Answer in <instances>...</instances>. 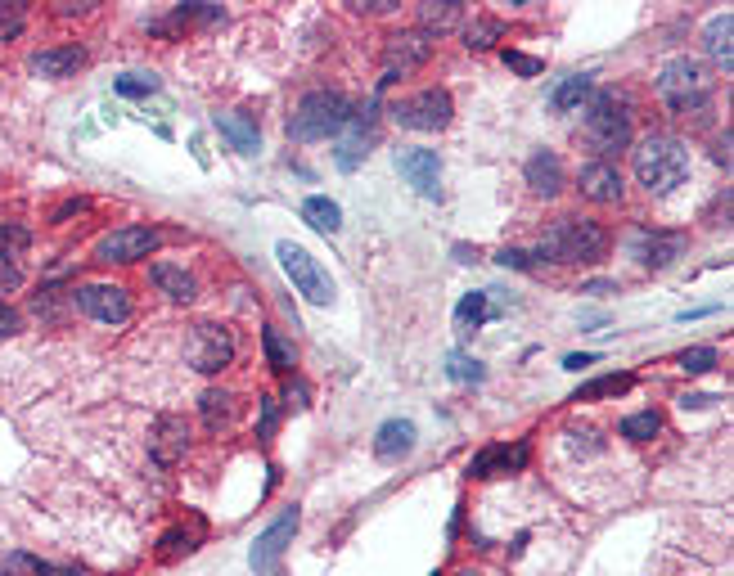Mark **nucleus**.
Returning <instances> with one entry per match:
<instances>
[{
  "label": "nucleus",
  "instance_id": "obj_1",
  "mask_svg": "<svg viewBox=\"0 0 734 576\" xmlns=\"http://www.w3.org/2000/svg\"><path fill=\"white\" fill-rule=\"evenodd\" d=\"M635 180H640L649 194H671L676 185H685L689 176V149L676 140V135H644L640 144H635Z\"/></svg>",
  "mask_w": 734,
  "mask_h": 576
},
{
  "label": "nucleus",
  "instance_id": "obj_2",
  "mask_svg": "<svg viewBox=\"0 0 734 576\" xmlns=\"http://www.w3.org/2000/svg\"><path fill=\"white\" fill-rule=\"evenodd\" d=\"M608 252V230L581 216H563L536 243V257L559 261V266H577V261H599Z\"/></svg>",
  "mask_w": 734,
  "mask_h": 576
},
{
  "label": "nucleus",
  "instance_id": "obj_3",
  "mask_svg": "<svg viewBox=\"0 0 734 576\" xmlns=\"http://www.w3.org/2000/svg\"><path fill=\"white\" fill-rule=\"evenodd\" d=\"M352 113L356 108L347 95H338V90H311V95L298 99V108L289 117V140H298V144L329 140V135H338L352 122Z\"/></svg>",
  "mask_w": 734,
  "mask_h": 576
},
{
  "label": "nucleus",
  "instance_id": "obj_4",
  "mask_svg": "<svg viewBox=\"0 0 734 576\" xmlns=\"http://www.w3.org/2000/svg\"><path fill=\"white\" fill-rule=\"evenodd\" d=\"M707 90H712V77H707V68L698 59H671L662 63L658 72V95L667 99L671 113H694L698 104L707 99Z\"/></svg>",
  "mask_w": 734,
  "mask_h": 576
},
{
  "label": "nucleus",
  "instance_id": "obj_5",
  "mask_svg": "<svg viewBox=\"0 0 734 576\" xmlns=\"http://www.w3.org/2000/svg\"><path fill=\"white\" fill-rule=\"evenodd\" d=\"M275 257H280L289 284L298 288V293L307 297L311 306H329V302H334V279H329V270L320 266V261L311 257L307 248H302V243L280 239V243H275Z\"/></svg>",
  "mask_w": 734,
  "mask_h": 576
},
{
  "label": "nucleus",
  "instance_id": "obj_6",
  "mask_svg": "<svg viewBox=\"0 0 734 576\" xmlns=\"http://www.w3.org/2000/svg\"><path fill=\"white\" fill-rule=\"evenodd\" d=\"M586 140L595 153H604V162L613 158V153H622L626 144H631V117L622 113V104H617L613 95H595L590 99V113H586Z\"/></svg>",
  "mask_w": 734,
  "mask_h": 576
},
{
  "label": "nucleus",
  "instance_id": "obj_7",
  "mask_svg": "<svg viewBox=\"0 0 734 576\" xmlns=\"http://www.w3.org/2000/svg\"><path fill=\"white\" fill-rule=\"evenodd\" d=\"M451 113H455L451 95L437 90V86H428V90H419V95H406V99L392 104V122L406 126V131H442V126L451 122Z\"/></svg>",
  "mask_w": 734,
  "mask_h": 576
},
{
  "label": "nucleus",
  "instance_id": "obj_8",
  "mask_svg": "<svg viewBox=\"0 0 734 576\" xmlns=\"http://www.w3.org/2000/svg\"><path fill=\"white\" fill-rule=\"evenodd\" d=\"M185 356H190V365L199 369V374H221V369L235 360V338H230L221 324H194L190 338H185Z\"/></svg>",
  "mask_w": 734,
  "mask_h": 576
},
{
  "label": "nucleus",
  "instance_id": "obj_9",
  "mask_svg": "<svg viewBox=\"0 0 734 576\" xmlns=\"http://www.w3.org/2000/svg\"><path fill=\"white\" fill-rule=\"evenodd\" d=\"M298 522H302V513H298V504L293 509H284L280 518L271 522V527L257 536V545H253V554H248V563H253V572L257 576H271L275 567H280V558H284V549L293 545V536H298Z\"/></svg>",
  "mask_w": 734,
  "mask_h": 576
},
{
  "label": "nucleus",
  "instance_id": "obj_10",
  "mask_svg": "<svg viewBox=\"0 0 734 576\" xmlns=\"http://www.w3.org/2000/svg\"><path fill=\"white\" fill-rule=\"evenodd\" d=\"M379 144V126H374V104L361 113H352V122L343 126V131L334 135V162L338 171H356L365 158H370V149Z\"/></svg>",
  "mask_w": 734,
  "mask_h": 576
},
{
  "label": "nucleus",
  "instance_id": "obj_11",
  "mask_svg": "<svg viewBox=\"0 0 734 576\" xmlns=\"http://www.w3.org/2000/svg\"><path fill=\"white\" fill-rule=\"evenodd\" d=\"M158 248V230L154 225H118L113 234H104L100 243H95V257L100 261H140L149 257V252Z\"/></svg>",
  "mask_w": 734,
  "mask_h": 576
},
{
  "label": "nucleus",
  "instance_id": "obj_12",
  "mask_svg": "<svg viewBox=\"0 0 734 576\" xmlns=\"http://www.w3.org/2000/svg\"><path fill=\"white\" fill-rule=\"evenodd\" d=\"M433 41H437V36L419 32V27H410V32H392L388 50H383V59H388V77H383V86H392L397 72H410V68H419V63H428Z\"/></svg>",
  "mask_w": 734,
  "mask_h": 576
},
{
  "label": "nucleus",
  "instance_id": "obj_13",
  "mask_svg": "<svg viewBox=\"0 0 734 576\" xmlns=\"http://www.w3.org/2000/svg\"><path fill=\"white\" fill-rule=\"evenodd\" d=\"M397 171L406 185H415V194L442 198V158L433 149H397Z\"/></svg>",
  "mask_w": 734,
  "mask_h": 576
},
{
  "label": "nucleus",
  "instance_id": "obj_14",
  "mask_svg": "<svg viewBox=\"0 0 734 576\" xmlns=\"http://www.w3.org/2000/svg\"><path fill=\"white\" fill-rule=\"evenodd\" d=\"M77 306H82L91 320L122 324L131 315V293L122 284H86V288H77Z\"/></svg>",
  "mask_w": 734,
  "mask_h": 576
},
{
  "label": "nucleus",
  "instance_id": "obj_15",
  "mask_svg": "<svg viewBox=\"0 0 734 576\" xmlns=\"http://www.w3.org/2000/svg\"><path fill=\"white\" fill-rule=\"evenodd\" d=\"M185 450H190V428H185V419H176V414H163V419L154 423V437H149V455L158 459L163 468L181 464Z\"/></svg>",
  "mask_w": 734,
  "mask_h": 576
},
{
  "label": "nucleus",
  "instance_id": "obj_16",
  "mask_svg": "<svg viewBox=\"0 0 734 576\" xmlns=\"http://www.w3.org/2000/svg\"><path fill=\"white\" fill-rule=\"evenodd\" d=\"M577 189L590 198V203H617L622 198V171L613 167V162H586L577 176Z\"/></svg>",
  "mask_w": 734,
  "mask_h": 576
},
{
  "label": "nucleus",
  "instance_id": "obj_17",
  "mask_svg": "<svg viewBox=\"0 0 734 576\" xmlns=\"http://www.w3.org/2000/svg\"><path fill=\"white\" fill-rule=\"evenodd\" d=\"M527 459H532V450H527V441H514V446H487L482 455H473L469 473L473 477H500V473H518V468H527Z\"/></svg>",
  "mask_w": 734,
  "mask_h": 576
},
{
  "label": "nucleus",
  "instance_id": "obj_18",
  "mask_svg": "<svg viewBox=\"0 0 734 576\" xmlns=\"http://www.w3.org/2000/svg\"><path fill=\"white\" fill-rule=\"evenodd\" d=\"M86 63V50L82 45H50V50H37L28 59V68L37 72V77H50V81H59V77H73L77 68Z\"/></svg>",
  "mask_w": 734,
  "mask_h": 576
},
{
  "label": "nucleus",
  "instance_id": "obj_19",
  "mask_svg": "<svg viewBox=\"0 0 734 576\" xmlns=\"http://www.w3.org/2000/svg\"><path fill=\"white\" fill-rule=\"evenodd\" d=\"M217 131L226 135L244 158H253V153L262 149V131H257L253 113H244V108H226V113H217Z\"/></svg>",
  "mask_w": 734,
  "mask_h": 576
},
{
  "label": "nucleus",
  "instance_id": "obj_20",
  "mask_svg": "<svg viewBox=\"0 0 734 576\" xmlns=\"http://www.w3.org/2000/svg\"><path fill=\"white\" fill-rule=\"evenodd\" d=\"M523 176H527V185H532L541 198H554V194L563 189V162H559V153L536 149L532 158H527Z\"/></svg>",
  "mask_w": 734,
  "mask_h": 576
},
{
  "label": "nucleus",
  "instance_id": "obj_21",
  "mask_svg": "<svg viewBox=\"0 0 734 576\" xmlns=\"http://www.w3.org/2000/svg\"><path fill=\"white\" fill-rule=\"evenodd\" d=\"M415 441H419L415 423H410V419H388L379 432H374V455H379V459H401V455L415 450Z\"/></svg>",
  "mask_w": 734,
  "mask_h": 576
},
{
  "label": "nucleus",
  "instance_id": "obj_22",
  "mask_svg": "<svg viewBox=\"0 0 734 576\" xmlns=\"http://www.w3.org/2000/svg\"><path fill=\"white\" fill-rule=\"evenodd\" d=\"M707 54H712V63L716 68H725L730 72L734 68V14L725 9V14H716L712 23H707Z\"/></svg>",
  "mask_w": 734,
  "mask_h": 576
},
{
  "label": "nucleus",
  "instance_id": "obj_23",
  "mask_svg": "<svg viewBox=\"0 0 734 576\" xmlns=\"http://www.w3.org/2000/svg\"><path fill=\"white\" fill-rule=\"evenodd\" d=\"M302 221H307L311 230H320V234H338L343 230V207H338L334 198H325V194H311L307 203H302Z\"/></svg>",
  "mask_w": 734,
  "mask_h": 576
},
{
  "label": "nucleus",
  "instance_id": "obj_24",
  "mask_svg": "<svg viewBox=\"0 0 734 576\" xmlns=\"http://www.w3.org/2000/svg\"><path fill=\"white\" fill-rule=\"evenodd\" d=\"M680 248H685V243H680V234H644L635 252H640L644 266L662 270V266H671V261L680 257Z\"/></svg>",
  "mask_w": 734,
  "mask_h": 576
},
{
  "label": "nucleus",
  "instance_id": "obj_25",
  "mask_svg": "<svg viewBox=\"0 0 734 576\" xmlns=\"http://www.w3.org/2000/svg\"><path fill=\"white\" fill-rule=\"evenodd\" d=\"M460 23V0H428L419 5V32L437 36V32H451Z\"/></svg>",
  "mask_w": 734,
  "mask_h": 576
},
{
  "label": "nucleus",
  "instance_id": "obj_26",
  "mask_svg": "<svg viewBox=\"0 0 734 576\" xmlns=\"http://www.w3.org/2000/svg\"><path fill=\"white\" fill-rule=\"evenodd\" d=\"M586 95H590V72H572V77H563L550 90V108L554 113H572V108H581Z\"/></svg>",
  "mask_w": 734,
  "mask_h": 576
},
{
  "label": "nucleus",
  "instance_id": "obj_27",
  "mask_svg": "<svg viewBox=\"0 0 734 576\" xmlns=\"http://www.w3.org/2000/svg\"><path fill=\"white\" fill-rule=\"evenodd\" d=\"M149 279H154V284L163 288L172 302H190V297H194V279L185 275L181 266H167V261H158V266L149 270Z\"/></svg>",
  "mask_w": 734,
  "mask_h": 576
},
{
  "label": "nucleus",
  "instance_id": "obj_28",
  "mask_svg": "<svg viewBox=\"0 0 734 576\" xmlns=\"http://www.w3.org/2000/svg\"><path fill=\"white\" fill-rule=\"evenodd\" d=\"M491 302H487V293H464L460 297V306H455V329L460 333H473V329H482V324L491 320Z\"/></svg>",
  "mask_w": 734,
  "mask_h": 576
},
{
  "label": "nucleus",
  "instance_id": "obj_29",
  "mask_svg": "<svg viewBox=\"0 0 734 576\" xmlns=\"http://www.w3.org/2000/svg\"><path fill=\"white\" fill-rule=\"evenodd\" d=\"M631 383H635L631 374H604V378H590V383H581V387H577V396H572V401H604V396H622V392H631Z\"/></svg>",
  "mask_w": 734,
  "mask_h": 576
},
{
  "label": "nucleus",
  "instance_id": "obj_30",
  "mask_svg": "<svg viewBox=\"0 0 734 576\" xmlns=\"http://www.w3.org/2000/svg\"><path fill=\"white\" fill-rule=\"evenodd\" d=\"M262 347H266V360H271L275 374H289L298 365V351H293V342L280 329H262Z\"/></svg>",
  "mask_w": 734,
  "mask_h": 576
},
{
  "label": "nucleus",
  "instance_id": "obj_31",
  "mask_svg": "<svg viewBox=\"0 0 734 576\" xmlns=\"http://www.w3.org/2000/svg\"><path fill=\"white\" fill-rule=\"evenodd\" d=\"M235 410H239V405H235V396H230V392H217V387L203 392V423H208L212 432L226 428V423L235 419Z\"/></svg>",
  "mask_w": 734,
  "mask_h": 576
},
{
  "label": "nucleus",
  "instance_id": "obj_32",
  "mask_svg": "<svg viewBox=\"0 0 734 576\" xmlns=\"http://www.w3.org/2000/svg\"><path fill=\"white\" fill-rule=\"evenodd\" d=\"M446 378H455V383H482L487 369H482V360L464 356V351H451V356H446Z\"/></svg>",
  "mask_w": 734,
  "mask_h": 576
},
{
  "label": "nucleus",
  "instance_id": "obj_33",
  "mask_svg": "<svg viewBox=\"0 0 734 576\" xmlns=\"http://www.w3.org/2000/svg\"><path fill=\"white\" fill-rule=\"evenodd\" d=\"M658 428H662V419H658L653 410L626 414V419H622V437H631V441H649V437H658Z\"/></svg>",
  "mask_w": 734,
  "mask_h": 576
},
{
  "label": "nucleus",
  "instance_id": "obj_34",
  "mask_svg": "<svg viewBox=\"0 0 734 576\" xmlns=\"http://www.w3.org/2000/svg\"><path fill=\"white\" fill-rule=\"evenodd\" d=\"M500 32H505V27H500V18H478V23L464 32V45H469V50H491Z\"/></svg>",
  "mask_w": 734,
  "mask_h": 576
},
{
  "label": "nucleus",
  "instance_id": "obj_35",
  "mask_svg": "<svg viewBox=\"0 0 734 576\" xmlns=\"http://www.w3.org/2000/svg\"><path fill=\"white\" fill-rule=\"evenodd\" d=\"M14 567H23V572H32V576H77V567H55V563H46V558H32V554H14L10 558V572Z\"/></svg>",
  "mask_w": 734,
  "mask_h": 576
},
{
  "label": "nucleus",
  "instance_id": "obj_36",
  "mask_svg": "<svg viewBox=\"0 0 734 576\" xmlns=\"http://www.w3.org/2000/svg\"><path fill=\"white\" fill-rule=\"evenodd\" d=\"M113 90H118V95H127V99H145V95H154V90H158V77L131 72V77H118V81H113Z\"/></svg>",
  "mask_w": 734,
  "mask_h": 576
},
{
  "label": "nucleus",
  "instance_id": "obj_37",
  "mask_svg": "<svg viewBox=\"0 0 734 576\" xmlns=\"http://www.w3.org/2000/svg\"><path fill=\"white\" fill-rule=\"evenodd\" d=\"M676 365L685 369V374H707V369L716 365V351L712 347H689V351H680L676 356Z\"/></svg>",
  "mask_w": 734,
  "mask_h": 576
},
{
  "label": "nucleus",
  "instance_id": "obj_38",
  "mask_svg": "<svg viewBox=\"0 0 734 576\" xmlns=\"http://www.w3.org/2000/svg\"><path fill=\"white\" fill-rule=\"evenodd\" d=\"M505 63L518 72V77H536V72L545 68V63L536 59V54H523V50H505Z\"/></svg>",
  "mask_w": 734,
  "mask_h": 576
},
{
  "label": "nucleus",
  "instance_id": "obj_39",
  "mask_svg": "<svg viewBox=\"0 0 734 576\" xmlns=\"http://www.w3.org/2000/svg\"><path fill=\"white\" fill-rule=\"evenodd\" d=\"M23 32V5H0V41Z\"/></svg>",
  "mask_w": 734,
  "mask_h": 576
},
{
  "label": "nucleus",
  "instance_id": "obj_40",
  "mask_svg": "<svg viewBox=\"0 0 734 576\" xmlns=\"http://www.w3.org/2000/svg\"><path fill=\"white\" fill-rule=\"evenodd\" d=\"M0 248H5V257L19 248H28V230H19V225H0Z\"/></svg>",
  "mask_w": 734,
  "mask_h": 576
},
{
  "label": "nucleus",
  "instance_id": "obj_41",
  "mask_svg": "<svg viewBox=\"0 0 734 576\" xmlns=\"http://www.w3.org/2000/svg\"><path fill=\"white\" fill-rule=\"evenodd\" d=\"M194 540L185 536V531H167L163 536V558H176V554H190Z\"/></svg>",
  "mask_w": 734,
  "mask_h": 576
},
{
  "label": "nucleus",
  "instance_id": "obj_42",
  "mask_svg": "<svg viewBox=\"0 0 734 576\" xmlns=\"http://www.w3.org/2000/svg\"><path fill=\"white\" fill-rule=\"evenodd\" d=\"M568 437H572L568 446L577 450V455H590V450H599V446H604V441H599V432H590V428H586V432H568Z\"/></svg>",
  "mask_w": 734,
  "mask_h": 576
},
{
  "label": "nucleus",
  "instance_id": "obj_43",
  "mask_svg": "<svg viewBox=\"0 0 734 576\" xmlns=\"http://www.w3.org/2000/svg\"><path fill=\"white\" fill-rule=\"evenodd\" d=\"M496 261H500V266H514V270H532V257H527L523 248H500Z\"/></svg>",
  "mask_w": 734,
  "mask_h": 576
},
{
  "label": "nucleus",
  "instance_id": "obj_44",
  "mask_svg": "<svg viewBox=\"0 0 734 576\" xmlns=\"http://www.w3.org/2000/svg\"><path fill=\"white\" fill-rule=\"evenodd\" d=\"M19 284H23V270L14 266V261L0 257V288H19Z\"/></svg>",
  "mask_w": 734,
  "mask_h": 576
},
{
  "label": "nucleus",
  "instance_id": "obj_45",
  "mask_svg": "<svg viewBox=\"0 0 734 576\" xmlns=\"http://www.w3.org/2000/svg\"><path fill=\"white\" fill-rule=\"evenodd\" d=\"M10 333H19V311L0 302V338H10Z\"/></svg>",
  "mask_w": 734,
  "mask_h": 576
},
{
  "label": "nucleus",
  "instance_id": "obj_46",
  "mask_svg": "<svg viewBox=\"0 0 734 576\" xmlns=\"http://www.w3.org/2000/svg\"><path fill=\"white\" fill-rule=\"evenodd\" d=\"M275 419H280L275 401H271V396H262V437H271V432H275Z\"/></svg>",
  "mask_w": 734,
  "mask_h": 576
},
{
  "label": "nucleus",
  "instance_id": "obj_47",
  "mask_svg": "<svg viewBox=\"0 0 734 576\" xmlns=\"http://www.w3.org/2000/svg\"><path fill=\"white\" fill-rule=\"evenodd\" d=\"M586 365H595V351H572V356L563 360V369H572V374H577V369H586Z\"/></svg>",
  "mask_w": 734,
  "mask_h": 576
},
{
  "label": "nucleus",
  "instance_id": "obj_48",
  "mask_svg": "<svg viewBox=\"0 0 734 576\" xmlns=\"http://www.w3.org/2000/svg\"><path fill=\"white\" fill-rule=\"evenodd\" d=\"M716 162H725V167H730V131H725V140H716Z\"/></svg>",
  "mask_w": 734,
  "mask_h": 576
},
{
  "label": "nucleus",
  "instance_id": "obj_49",
  "mask_svg": "<svg viewBox=\"0 0 734 576\" xmlns=\"http://www.w3.org/2000/svg\"><path fill=\"white\" fill-rule=\"evenodd\" d=\"M707 401H712V396H703V392H694V396H680V405H685V410H689V405H694V410H698V405H707Z\"/></svg>",
  "mask_w": 734,
  "mask_h": 576
},
{
  "label": "nucleus",
  "instance_id": "obj_50",
  "mask_svg": "<svg viewBox=\"0 0 734 576\" xmlns=\"http://www.w3.org/2000/svg\"><path fill=\"white\" fill-rule=\"evenodd\" d=\"M289 401L302 410V405H307V387H289Z\"/></svg>",
  "mask_w": 734,
  "mask_h": 576
},
{
  "label": "nucleus",
  "instance_id": "obj_51",
  "mask_svg": "<svg viewBox=\"0 0 734 576\" xmlns=\"http://www.w3.org/2000/svg\"><path fill=\"white\" fill-rule=\"evenodd\" d=\"M0 576H14V572H10V567H0Z\"/></svg>",
  "mask_w": 734,
  "mask_h": 576
},
{
  "label": "nucleus",
  "instance_id": "obj_52",
  "mask_svg": "<svg viewBox=\"0 0 734 576\" xmlns=\"http://www.w3.org/2000/svg\"><path fill=\"white\" fill-rule=\"evenodd\" d=\"M460 576H473V572H460Z\"/></svg>",
  "mask_w": 734,
  "mask_h": 576
}]
</instances>
